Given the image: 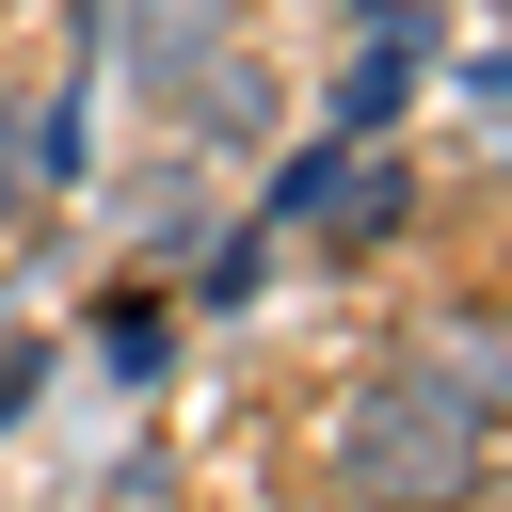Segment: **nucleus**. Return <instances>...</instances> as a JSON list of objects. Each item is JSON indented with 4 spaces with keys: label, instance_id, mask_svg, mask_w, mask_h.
Wrapping results in <instances>:
<instances>
[{
    "label": "nucleus",
    "instance_id": "obj_6",
    "mask_svg": "<svg viewBox=\"0 0 512 512\" xmlns=\"http://www.w3.org/2000/svg\"><path fill=\"white\" fill-rule=\"evenodd\" d=\"M32 384H48V352H32V336H16V352H0V416H16V400H32Z\"/></svg>",
    "mask_w": 512,
    "mask_h": 512
},
{
    "label": "nucleus",
    "instance_id": "obj_1",
    "mask_svg": "<svg viewBox=\"0 0 512 512\" xmlns=\"http://www.w3.org/2000/svg\"><path fill=\"white\" fill-rule=\"evenodd\" d=\"M480 464H496V416H480V384H464L448 352L368 368V384L336 400V496H352V512H464Z\"/></svg>",
    "mask_w": 512,
    "mask_h": 512
},
{
    "label": "nucleus",
    "instance_id": "obj_2",
    "mask_svg": "<svg viewBox=\"0 0 512 512\" xmlns=\"http://www.w3.org/2000/svg\"><path fill=\"white\" fill-rule=\"evenodd\" d=\"M400 96H416V0H368V48L336 80V128H400Z\"/></svg>",
    "mask_w": 512,
    "mask_h": 512
},
{
    "label": "nucleus",
    "instance_id": "obj_7",
    "mask_svg": "<svg viewBox=\"0 0 512 512\" xmlns=\"http://www.w3.org/2000/svg\"><path fill=\"white\" fill-rule=\"evenodd\" d=\"M480 96H496V112H512V64H480Z\"/></svg>",
    "mask_w": 512,
    "mask_h": 512
},
{
    "label": "nucleus",
    "instance_id": "obj_5",
    "mask_svg": "<svg viewBox=\"0 0 512 512\" xmlns=\"http://www.w3.org/2000/svg\"><path fill=\"white\" fill-rule=\"evenodd\" d=\"M16 176H48V192L80 176V112H64V96H48V112H0V192H16Z\"/></svg>",
    "mask_w": 512,
    "mask_h": 512
},
{
    "label": "nucleus",
    "instance_id": "obj_3",
    "mask_svg": "<svg viewBox=\"0 0 512 512\" xmlns=\"http://www.w3.org/2000/svg\"><path fill=\"white\" fill-rule=\"evenodd\" d=\"M128 64L176 96L192 64H224V0H128Z\"/></svg>",
    "mask_w": 512,
    "mask_h": 512
},
{
    "label": "nucleus",
    "instance_id": "obj_4",
    "mask_svg": "<svg viewBox=\"0 0 512 512\" xmlns=\"http://www.w3.org/2000/svg\"><path fill=\"white\" fill-rule=\"evenodd\" d=\"M320 224H336V240H352V256H384V240H400V224H416V192H400V176H384V160H336V192H320Z\"/></svg>",
    "mask_w": 512,
    "mask_h": 512
}]
</instances>
